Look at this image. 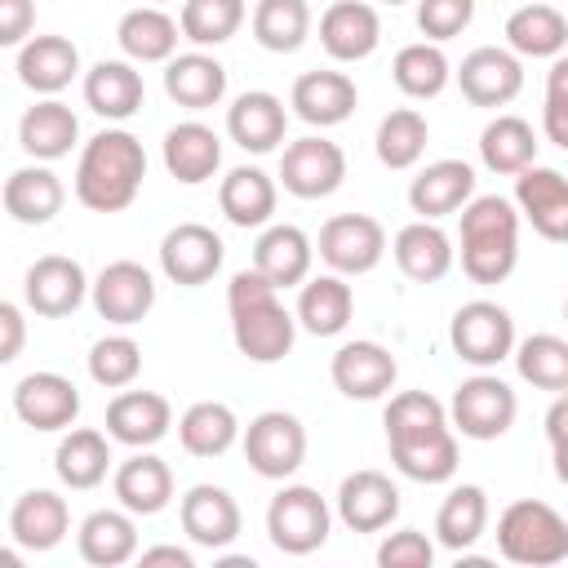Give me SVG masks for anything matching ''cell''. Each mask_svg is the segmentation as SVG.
Here are the masks:
<instances>
[{
  "mask_svg": "<svg viewBox=\"0 0 568 568\" xmlns=\"http://www.w3.org/2000/svg\"><path fill=\"white\" fill-rule=\"evenodd\" d=\"M89 293V280H84V266L75 257H62V253H44L27 266V280H22V297L36 315L44 320H62L71 315Z\"/></svg>",
  "mask_w": 568,
  "mask_h": 568,
  "instance_id": "9a60e30c",
  "label": "cell"
},
{
  "mask_svg": "<svg viewBox=\"0 0 568 568\" xmlns=\"http://www.w3.org/2000/svg\"><path fill=\"white\" fill-rule=\"evenodd\" d=\"M62 200H67V191H62L58 173L44 164H27V169H13L4 178V213L22 226L53 222L62 213Z\"/></svg>",
  "mask_w": 568,
  "mask_h": 568,
  "instance_id": "f1b7e54d",
  "label": "cell"
},
{
  "mask_svg": "<svg viewBox=\"0 0 568 568\" xmlns=\"http://www.w3.org/2000/svg\"><path fill=\"white\" fill-rule=\"evenodd\" d=\"M284 129H288V111H284V102H280L275 93H266V89L240 93V98L231 102V111H226V133H231V142L244 146V151H253V155L275 151V146L284 142Z\"/></svg>",
  "mask_w": 568,
  "mask_h": 568,
  "instance_id": "cb8c5ba5",
  "label": "cell"
},
{
  "mask_svg": "<svg viewBox=\"0 0 568 568\" xmlns=\"http://www.w3.org/2000/svg\"><path fill=\"white\" fill-rule=\"evenodd\" d=\"M71 528V510L58 493L49 488H31L13 501L9 510V537L22 546V550H53Z\"/></svg>",
  "mask_w": 568,
  "mask_h": 568,
  "instance_id": "4316f807",
  "label": "cell"
},
{
  "mask_svg": "<svg viewBox=\"0 0 568 568\" xmlns=\"http://www.w3.org/2000/svg\"><path fill=\"white\" fill-rule=\"evenodd\" d=\"M475 200V169L466 160H435L408 182V204L417 217L435 222Z\"/></svg>",
  "mask_w": 568,
  "mask_h": 568,
  "instance_id": "44dd1931",
  "label": "cell"
},
{
  "mask_svg": "<svg viewBox=\"0 0 568 568\" xmlns=\"http://www.w3.org/2000/svg\"><path fill=\"white\" fill-rule=\"evenodd\" d=\"M546 439H550V444L568 439V390L546 408Z\"/></svg>",
  "mask_w": 568,
  "mask_h": 568,
  "instance_id": "91938a15",
  "label": "cell"
},
{
  "mask_svg": "<svg viewBox=\"0 0 568 568\" xmlns=\"http://www.w3.org/2000/svg\"><path fill=\"white\" fill-rule=\"evenodd\" d=\"M151 306H155V280L142 262L120 257V262L102 266V275L93 280V311L106 324H120V328L142 324L151 315Z\"/></svg>",
  "mask_w": 568,
  "mask_h": 568,
  "instance_id": "7c38bea8",
  "label": "cell"
},
{
  "mask_svg": "<svg viewBox=\"0 0 568 568\" xmlns=\"http://www.w3.org/2000/svg\"><path fill=\"white\" fill-rule=\"evenodd\" d=\"M515 209L550 244H568V178L559 169L528 164L515 173Z\"/></svg>",
  "mask_w": 568,
  "mask_h": 568,
  "instance_id": "5bb4252c",
  "label": "cell"
},
{
  "mask_svg": "<svg viewBox=\"0 0 568 568\" xmlns=\"http://www.w3.org/2000/svg\"><path fill=\"white\" fill-rule=\"evenodd\" d=\"M484 528H488V497H484V488L479 484H457L448 497H444V506H439V515H435V537H439V546H448V550H466V546H475L479 537H484Z\"/></svg>",
  "mask_w": 568,
  "mask_h": 568,
  "instance_id": "ee69618b",
  "label": "cell"
},
{
  "mask_svg": "<svg viewBox=\"0 0 568 568\" xmlns=\"http://www.w3.org/2000/svg\"><path fill=\"white\" fill-rule=\"evenodd\" d=\"M351 311H355V293L337 271L306 280L297 293V324L311 337H337L351 324Z\"/></svg>",
  "mask_w": 568,
  "mask_h": 568,
  "instance_id": "1f68e13d",
  "label": "cell"
},
{
  "mask_svg": "<svg viewBox=\"0 0 568 568\" xmlns=\"http://www.w3.org/2000/svg\"><path fill=\"white\" fill-rule=\"evenodd\" d=\"M546 93L550 98H568V53H559L546 71Z\"/></svg>",
  "mask_w": 568,
  "mask_h": 568,
  "instance_id": "94428289",
  "label": "cell"
},
{
  "mask_svg": "<svg viewBox=\"0 0 568 568\" xmlns=\"http://www.w3.org/2000/svg\"><path fill=\"white\" fill-rule=\"evenodd\" d=\"M138 373H142V346H138L133 337L111 333V337L93 342V351H89V377H93L98 386L124 390V386H133Z\"/></svg>",
  "mask_w": 568,
  "mask_h": 568,
  "instance_id": "816d5d0a",
  "label": "cell"
},
{
  "mask_svg": "<svg viewBox=\"0 0 568 568\" xmlns=\"http://www.w3.org/2000/svg\"><path fill=\"white\" fill-rule=\"evenodd\" d=\"M146 98L142 75L120 62V58H102L89 75H84V102L89 111H98L102 120H129Z\"/></svg>",
  "mask_w": 568,
  "mask_h": 568,
  "instance_id": "e575fe53",
  "label": "cell"
},
{
  "mask_svg": "<svg viewBox=\"0 0 568 568\" xmlns=\"http://www.w3.org/2000/svg\"><path fill=\"white\" fill-rule=\"evenodd\" d=\"M178 439L191 457H222L240 439V422L231 404L222 399H200L178 417Z\"/></svg>",
  "mask_w": 568,
  "mask_h": 568,
  "instance_id": "60d3db41",
  "label": "cell"
},
{
  "mask_svg": "<svg viewBox=\"0 0 568 568\" xmlns=\"http://www.w3.org/2000/svg\"><path fill=\"white\" fill-rule=\"evenodd\" d=\"M426 138H430L426 115L413 106H399L377 124V160L386 169H413L426 151Z\"/></svg>",
  "mask_w": 568,
  "mask_h": 568,
  "instance_id": "c3c4849f",
  "label": "cell"
},
{
  "mask_svg": "<svg viewBox=\"0 0 568 568\" xmlns=\"http://www.w3.org/2000/svg\"><path fill=\"white\" fill-rule=\"evenodd\" d=\"M226 244L213 226L204 222H178L164 240H160V271L182 284V288H200L222 271Z\"/></svg>",
  "mask_w": 568,
  "mask_h": 568,
  "instance_id": "8fae6325",
  "label": "cell"
},
{
  "mask_svg": "<svg viewBox=\"0 0 568 568\" xmlns=\"http://www.w3.org/2000/svg\"><path fill=\"white\" fill-rule=\"evenodd\" d=\"M328 506L311 484H284L266 506V537L280 555H311L328 541Z\"/></svg>",
  "mask_w": 568,
  "mask_h": 568,
  "instance_id": "5b68a950",
  "label": "cell"
},
{
  "mask_svg": "<svg viewBox=\"0 0 568 568\" xmlns=\"http://www.w3.org/2000/svg\"><path fill=\"white\" fill-rule=\"evenodd\" d=\"M75 138H80V120L58 98H44V102L27 106V115L18 120V142L36 160H62V155H71Z\"/></svg>",
  "mask_w": 568,
  "mask_h": 568,
  "instance_id": "4dcf8cb0",
  "label": "cell"
},
{
  "mask_svg": "<svg viewBox=\"0 0 568 568\" xmlns=\"http://www.w3.org/2000/svg\"><path fill=\"white\" fill-rule=\"evenodd\" d=\"M564 320H568V302H564Z\"/></svg>",
  "mask_w": 568,
  "mask_h": 568,
  "instance_id": "e7e4bbea",
  "label": "cell"
},
{
  "mask_svg": "<svg viewBox=\"0 0 568 568\" xmlns=\"http://www.w3.org/2000/svg\"><path fill=\"white\" fill-rule=\"evenodd\" d=\"M386 439H417L448 426V408L426 390H404L386 404Z\"/></svg>",
  "mask_w": 568,
  "mask_h": 568,
  "instance_id": "f907efd6",
  "label": "cell"
},
{
  "mask_svg": "<svg viewBox=\"0 0 568 568\" xmlns=\"http://www.w3.org/2000/svg\"><path fill=\"white\" fill-rule=\"evenodd\" d=\"M138 559H142V568H151V564H173V568H195V559H191V550H182V546H151V550H142Z\"/></svg>",
  "mask_w": 568,
  "mask_h": 568,
  "instance_id": "680465c9",
  "label": "cell"
},
{
  "mask_svg": "<svg viewBox=\"0 0 568 568\" xmlns=\"http://www.w3.org/2000/svg\"><path fill=\"white\" fill-rule=\"evenodd\" d=\"M497 550L524 568L564 564L568 559V519L537 497L510 501L497 519Z\"/></svg>",
  "mask_w": 568,
  "mask_h": 568,
  "instance_id": "277c9868",
  "label": "cell"
},
{
  "mask_svg": "<svg viewBox=\"0 0 568 568\" xmlns=\"http://www.w3.org/2000/svg\"><path fill=\"white\" fill-rule=\"evenodd\" d=\"M169 426H173V408L155 390H120L106 404V435L115 444L151 448V444H160L169 435Z\"/></svg>",
  "mask_w": 568,
  "mask_h": 568,
  "instance_id": "7402d4cb",
  "label": "cell"
},
{
  "mask_svg": "<svg viewBox=\"0 0 568 568\" xmlns=\"http://www.w3.org/2000/svg\"><path fill=\"white\" fill-rule=\"evenodd\" d=\"M386 444H390L395 470L417 484H444L457 475V435L448 426L417 435V439H386Z\"/></svg>",
  "mask_w": 568,
  "mask_h": 568,
  "instance_id": "f35d334b",
  "label": "cell"
},
{
  "mask_svg": "<svg viewBox=\"0 0 568 568\" xmlns=\"http://www.w3.org/2000/svg\"><path fill=\"white\" fill-rule=\"evenodd\" d=\"M178 519H182V532L204 550H222V546H231L240 537V506L217 484L186 488V497L178 506Z\"/></svg>",
  "mask_w": 568,
  "mask_h": 568,
  "instance_id": "ac0fdd59",
  "label": "cell"
},
{
  "mask_svg": "<svg viewBox=\"0 0 568 568\" xmlns=\"http://www.w3.org/2000/svg\"><path fill=\"white\" fill-rule=\"evenodd\" d=\"M550 448H555V475H559V484H568V439H559Z\"/></svg>",
  "mask_w": 568,
  "mask_h": 568,
  "instance_id": "6125c7cd",
  "label": "cell"
},
{
  "mask_svg": "<svg viewBox=\"0 0 568 568\" xmlns=\"http://www.w3.org/2000/svg\"><path fill=\"white\" fill-rule=\"evenodd\" d=\"M146 178V151L129 129H102L75 164V200L93 213H124Z\"/></svg>",
  "mask_w": 568,
  "mask_h": 568,
  "instance_id": "6da1fadb",
  "label": "cell"
},
{
  "mask_svg": "<svg viewBox=\"0 0 568 568\" xmlns=\"http://www.w3.org/2000/svg\"><path fill=\"white\" fill-rule=\"evenodd\" d=\"M311 36V4L306 0H257L253 9V40L266 53H297Z\"/></svg>",
  "mask_w": 568,
  "mask_h": 568,
  "instance_id": "f6af8a7d",
  "label": "cell"
},
{
  "mask_svg": "<svg viewBox=\"0 0 568 568\" xmlns=\"http://www.w3.org/2000/svg\"><path fill=\"white\" fill-rule=\"evenodd\" d=\"M0 364L18 359L22 355V337H27V324H22V311L13 302H0Z\"/></svg>",
  "mask_w": 568,
  "mask_h": 568,
  "instance_id": "9f6ffc18",
  "label": "cell"
},
{
  "mask_svg": "<svg viewBox=\"0 0 568 568\" xmlns=\"http://www.w3.org/2000/svg\"><path fill=\"white\" fill-rule=\"evenodd\" d=\"M346 178V155L328 138H297L280 155V182L297 200H324L342 186Z\"/></svg>",
  "mask_w": 568,
  "mask_h": 568,
  "instance_id": "9c48e42d",
  "label": "cell"
},
{
  "mask_svg": "<svg viewBox=\"0 0 568 568\" xmlns=\"http://www.w3.org/2000/svg\"><path fill=\"white\" fill-rule=\"evenodd\" d=\"M222 164V138L200 124V120H186V124H173L164 133V169L182 182V186H200L217 173Z\"/></svg>",
  "mask_w": 568,
  "mask_h": 568,
  "instance_id": "83f0119b",
  "label": "cell"
},
{
  "mask_svg": "<svg viewBox=\"0 0 568 568\" xmlns=\"http://www.w3.org/2000/svg\"><path fill=\"white\" fill-rule=\"evenodd\" d=\"M475 18V0H417V31L435 44L462 36Z\"/></svg>",
  "mask_w": 568,
  "mask_h": 568,
  "instance_id": "f5cc1de1",
  "label": "cell"
},
{
  "mask_svg": "<svg viewBox=\"0 0 568 568\" xmlns=\"http://www.w3.org/2000/svg\"><path fill=\"white\" fill-rule=\"evenodd\" d=\"M320 44L337 62H359L382 44V18L364 0H333L320 18Z\"/></svg>",
  "mask_w": 568,
  "mask_h": 568,
  "instance_id": "d6986e66",
  "label": "cell"
},
{
  "mask_svg": "<svg viewBox=\"0 0 568 568\" xmlns=\"http://www.w3.org/2000/svg\"><path fill=\"white\" fill-rule=\"evenodd\" d=\"M106 466H111V444L102 430H89V426L62 435L53 453V470L67 488H98L106 479Z\"/></svg>",
  "mask_w": 568,
  "mask_h": 568,
  "instance_id": "7bdbcfd3",
  "label": "cell"
},
{
  "mask_svg": "<svg viewBox=\"0 0 568 568\" xmlns=\"http://www.w3.org/2000/svg\"><path fill=\"white\" fill-rule=\"evenodd\" d=\"M541 129L555 146L568 151V98H550L546 93V106H541Z\"/></svg>",
  "mask_w": 568,
  "mask_h": 568,
  "instance_id": "6f0895ef",
  "label": "cell"
},
{
  "mask_svg": "<svg viewBox=\"0 0 568 568\" xmlns=\"http://www.w3.org/2000/svg\"><path fill=\"white\" fill-rule=\"evenodd\" d=\"M390 75H395L399 93H408V98H439L453 80V67L435 40H417V44H404L395 53Z\"/></svg>",
  "mask_w": 568,
  "mask_h": 568,
  "instance_id": "bcb514c9",
  "label": "cell"
},
{
  "mask_svg": "<svg viewBox=\"0 0 568 568\" xmlns=\"http://www.w3.org/2000/svg\"><path fill=\"white\" fill-rule=\"evenodd\" d=\"M244 457L262 479H288L306 462V426L284 408H266L244 430Z\"/></svg>",
  "mask_w": 568,
  "mask_h": 568,
  "instance_id": "ba28073f",
  "label": "cell"
},
{
  "mask_svg": "<svg viewBox=\"0 0 568 568\" xmlns=\"http://www.w3.org/2000/svg\"><path fill=\"white\" fill-rule=\"evenodd\" d=\"M31 27H36L31 0H0V44H27Z\"/></svg>",
  "mask_w": 568,
  "mask_h": 568,
  "instance_id": "11a10c76",
  "label": "cell"
},
{
  "mask_svg": "<svg viewBox=\"0 0 568 568\" xmlns=\"http://www.w3.org/2000/svg\"><path fill=\"white\" fill-rule=\"evenodd\" d=\"M80 559L93 568H120L138 555V524L133 510H93L80 524Z\"/></svg>",
  "mask_w": 568,
  "mask_h": 568,
  "instance_id": "d6a6232c",
  "label": "cell"
},
{
  "mask_svg": "<svg viewBox=\"0 0 568 568\" xmlns=\"http://www.w3.org/2000/svg\"><path fill=\"white\" fill-rule=\"evenodd\" d=\"M178 22H182V40L200 49L226 44L244 22V0H186Z\"/></svg>",
  "mask_w": 568,
  "mask_h": 568,
  "instance_id": "681fc988",
  "label": "cell"
},
{
  "mask_svg": "<svg viewBox=\"0 0 568 568\" xmlns=\"http://www.w3.org/2000/svg\"><path fill=\"white\" fill-rule=\"evenodd\" d=\"M506 44L519 58H559L568 44V18L555 4L532 0L506 18Z\"/></svg>",
  "mask_w": 568,
  "mask_h": 568,
  "instance_id": "ab89813d",
  "label": "cell"
},
{
  "mask_svg": "<svg viewBox=\"0 0 568 568\" xmlns=\"http://www.w3.org/2000/svg\"><path fill=\"white\" fill-rule=\"evenodd\" d=\"M386 253V231L368 213H337L320 226V257L337 275H368Z\"/></svg>",
  "mask_w": 568,
  "mask_h": 568,
  "instance_id": "30bf717a",
  "label": "cell"
},
{
  "mask_svg": "<svg viewBox=\"0 0 568 568\" xmlns=\"http://www.w3.org/2000/svg\"><path fill=\"white\" fill-rule=\"evenodd\" d=\"M80 71V49L67 40V36H31L22 49H18V80L31 89V93H62Z\"/></svg>",
  "mask_w": 568,
  "mask_h": 568,
  "instance_id": "484cf974",
  "label": "cell"
},
{
  "mask_svg": "<svg viewBox=\"0 0 568 568\" xmlns=\"http://www.w3.org/2000/svg\"><path fill=\"white\" fill-rule=\"evenodd\" d=\"M115 40L120 49L133 58V62H169L178 53V40H182V22H173L164 9L155 4H138L120 18L115 27Z\"/></svg>",
  "mask_w": 568,
  "mask_h": 568,
  "instance_id": "836d02e7",
  "label": "cell"
},
{
  "mask_svg": "<svg viewBox=\"0 0 568 568\" xmlns=\"http://www.w3.org/2000/svg\"><path fill=\"white\" fill-rule=\"evenodd\" d=\"M13 413L31 430H67L80 417V390L62 373H27L13 386Z\"/></svg>",
  "mask_w": 568,
  "mask_h": 568,
  "instance_id": "2e32d148",
  "label": "cell"
},
{
  "mask_svg": "<svg viewBox=\"0 0 568 568\" xmlns=\"http://www.w3.org/2000/svg\"><path fill=\"white\" fill-rule=\"evenodd\" d=\"M479 160L493 173H501V178L524 173L537 160V133H532V124L519 120V115H497L493 124H484V133H479Z\"/></svg>",
  "mask_w": 568,
  "mask_h": 568,
  "instance_id": "b9f144b4",
  "label": "cell"
},
{
  "mask_svg": "<svg viewBox=\"0 0 568 568\" xmlns=\"http://www.w3.org/2000/svg\"><path fill=\"white\" fill-rule=\"evenodd\" d=\"M217 204L226 213L231 226H266L271 213H275V182L271 173H262L257 164H240L222 178L217 186Z\"/></svg>",
  "mask_w": 568,
  "mask_h": 568,
  "instance_id": "d590c367",
  "label": "cell"
},
{
  "mask_svg": "<svg viewBox=\"0 0 568 568\" xmlns=\"http://www.w3.org/2000/svg\"><path fill=\"white\" fill-rule=\"evenodd\" d=\"M457 84H462V98L470 106H506L524 89L519 53L515 49H497V44L470 49L462 58V67H457Z\"/></svg>",
  "mask_w": 568,
  "mask_h": 568,
  "instance_id": "4fadbf2b",
  "label": "cell"
},
{
  "mask_svg": "<svg viewBox=\"0 0 568 568\" xmlns=\"http://www.w3.org/2000/svg\"><path fill=\"white\" fill-rule=\"evenodd\" d=\"M448 413H453V426H457L466 439H479V444H484V439H501V435L515 426L519 399H515V390H510L501 377L475 373V377H466V382L453 390Z\"/></svg>",
  "mask_w": 568,
  "mask_h": 568,
  "instance_id": "52a82bcc",
  "label": "cell"
},
{
  "mask_svg": "<svg viewBox=\"0 0 568 568\" xmlns=\"http://www.w3.org/2000/svg\"><path fill=\"white\" fill-rule=\"evenodd\" d=\"M399 515V488L382 470H355L337 488V519L351 532H382Z\"/></svg>",
  "mask_w": 568,
  "mask_h": 568,
  "instance_id": "ffe728a7",
  "label": "cell"
},
{
  "mask_svg": "<svg viewBox=\"0 0 568 568\" xmlns=\"http://www.w3.org/2000/svg\"><path fill=\"white\" fill-rule=\"evenodd\" d=\"M515 368L528 386L564 395L568 390V342L555 333H532L515 346Z\"/></svg>",
  "mask_w": 568,
  "mask_h": 568,
  "instance_id": "7dc6e473",
  "label": "cell"
},
{
  "mask_svg": "<svg viewBox=\"0 0 568 568\" xmlns=\"http://www.w3.org/2000/svg\"><path fill=\"white\" fill-rule=\"evenodd\" d=\"M448 342L466 364L493 368L506 355H515V320H510L506 306H497L488 297H475V302L457 306V315L448 324Z\"/></svg>",
  "mask_w": 568,
  "mask_h": 568,
  "instance_id": "8992f818",
  "label": "cell"
},
{
  "mask_svg": "<svg viewBox=\"0 0 568 568\" xmlns=\"http://www.w3.org/2000/svg\"><path fill=\"white\" fill-rule=\"evenodd\" d=\"M395 262H399V271L408 275V280H417V284H435V280H444L448 271H453V244H448V235L435 226V222H408L399 235H395Z\"/></svg>",
  "mask_w": 568,
  "mask_h": 568,
  "instance_id": "74e56055",
  "label": "cell"
},
{
  "mask_svg": "<svg viewBox=\"0 0 568 568\" xmlns=\"http://www.w3.org/2000/svg\"><path fill=\"white\" fill-rule=\"evenodd\" d=\"M311 257H315V248H311L306 231L293 226V222H275V226H266V231L257 235V244H253V271H262L275 288L306 284V275H311Z\"/></svg>",
  "mask_w": 568,
  "mask_h": 568,
  "instance_id": "d4e9b609",
  "label": "cell"
},
{
  "mask_svg": "<svg viewBox=\"0 0 568 568\" xmlns=\"http://www.w3.org/2000/svg\"><path fill=\"white\" fill-rule=\"evenodd\" d=\"M355 102H359L355 80L342 71H306L293 80V93H288V106L297 111V120H306L315 129H333V124L351 120Z\"/></svg>",
  "mask_w": 568,
  "mask_h": 568,
  "instance_id": "603a6c76",
  "label": "cell"
},
{
  "mask_svg": "<svg viewBox=\"0 0 568 568\" xmlns=\"http://www.w3.org/2000/svg\"><path fill=\"white\" fill-rule=\"evenodd\" d=\"M519 262V209L501 195H475L462 209V271L475 284H501Z\"/></svg>",
  "mask_w": 568,
  "mask_h": 568,
  "instance_id": "3957f363",
  "label": "cell"
},
{
  "mask_svg": "<svg viewBox=\"0 0 568 568\" xmlns=\"http://www.w3.org/2000/svg\"><path fill=\"white\" fill-rule=\"evenodd\" d=\"M115 497L133 515H160L173 497V470L155 453H133L115 470Z\"/></svg>",
  "mask_w": 568,
  "mask_h": 568,
  "instance_id": "8d00e7d4",
  "label": "cell"
},
{
  "mask_svg": "<svg viewBox=\"0 0 568 568\" xmlns=\"http://www.w3.org/2000/svg\"><path fill=\"white\" fill-rule=\"evenodd\" d=\"M226 306H231V337L244 359L280 364L293 351L297 315L284 311L280 288L262 271H235L226 288Z\"/></svg>",
  "mask_w": 568,
  "mask_h": 568,
  "instance_id": "7a4b0ae2",
  "label": "cell"
},
{
  "mask_svg": "<svg viewBox=\"0 0 568 568\" xmlns=\"http://www.w3.org/2000/svg\"><path fill=\"white\" fill-rule=\"evenodd\" d=\"M328 373H333V386L346 399H382L395 386L399 364H395V355L382 342H346L333 355Z\"/></svg>",
  "mask_w": 568,
  "mask_h": 568,
  "instance_id": "e0dca14e",
  "label": "cell"
},
{
  "mask_svg": "<svg viewBox=\"0 0 568 568\" xmlns=\"http://www.w3.org/2000/svg\"><path fill=\"white\" fill-rule=\"evenodd\" d=\"M382 4H408V0H382Z\"/></svg>",
  "mask_w": 568,
  "mask_h": 568,
  "instance_id": "be15d7a7",
  "label": "cell"
},
{
  "mask_svg": "<svg viewBox=\"0 0 568 568\" xmlns=\"http://www.w3.org/2000/svg\"><path fill=\"white\" fill-rule=\"evenodd\" d=\"M164 93L186 111H209L226 98V67L209 53H178L164 67Z\"/></svg>",
  "mask_w": 568,
  "mask_h": 568,
  "instance_id": "f546056e",
  "label": "cell"
},
{
  "mask_svg": "<svg viewBox=\"0 0 568 568\" xmlns=\"http://www.w3.org/2000/svg\"><path fill=\"white\" fill-rule=\"evenodd\" d=\"M377 564L382 568H430L435 564V546L426 532L417 528H399L377 546Z\"/></svg>",
  "mask_w": 568,
  "mask_h": 568,
  "instance_id": "db71d44e",
  "label": "cell"
}]
</instances>
